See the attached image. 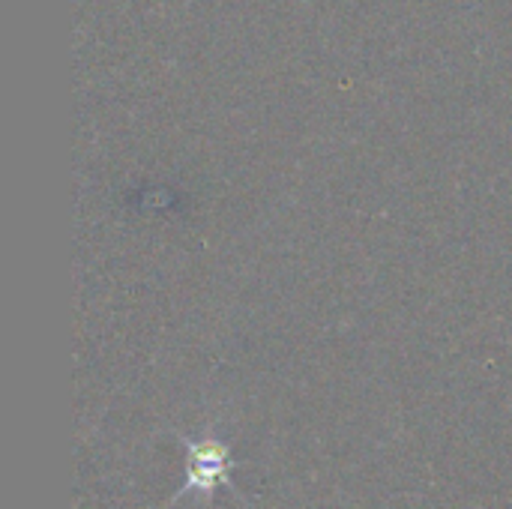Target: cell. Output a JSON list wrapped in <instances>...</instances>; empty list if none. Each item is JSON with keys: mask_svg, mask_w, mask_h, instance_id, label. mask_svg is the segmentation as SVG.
I'll list each match as a JSON object with an SVG mask.
<instances>
[{"mask_svg": "<svg viewBox=\"0 0 512 509\" xmlns=\"http://www.w3.org/2000/svg\"><path fill=\"white\" fill-rule=\"evenodd\" d=\"M189 459H186V486L177 492V498L195 492L201 498H210L216 489H231L234 492V459L225 444L219 441H201V444H186Z\"/></svg>", "mask_w": 512, "mask_h": 509, "instance_id": "6da1fadb", "label": "cell"}]
</instances>
